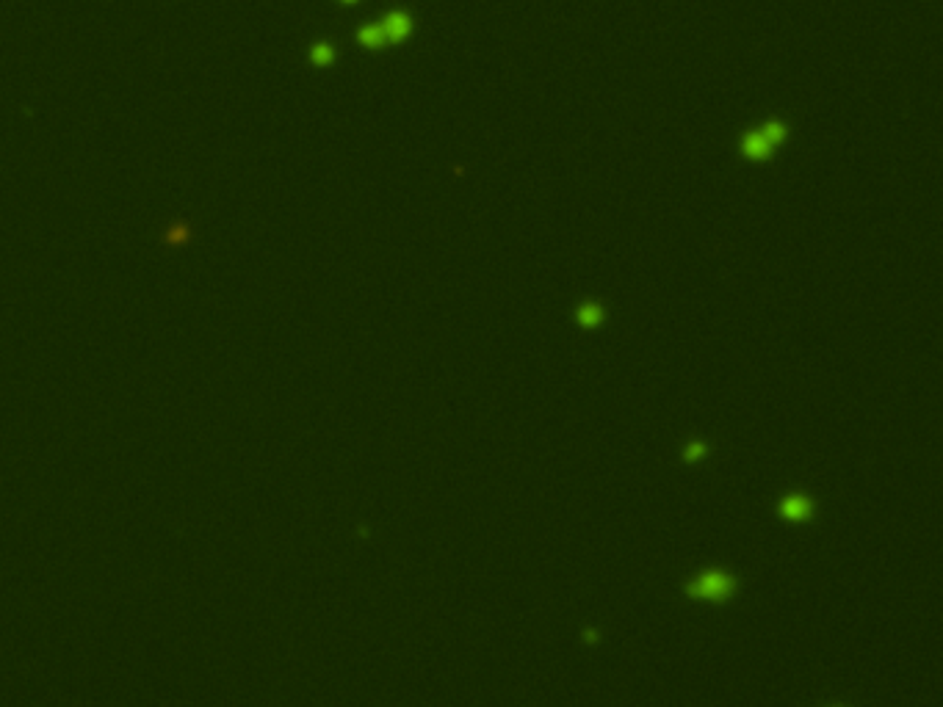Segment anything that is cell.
I'll use <instances>...</instances> for the list:
<instances>
[{
    "instance_id": "obj_1",
    "label": "cell",
    "mask_w": 943,
    "mask_h": 707,
    "mask_svg": "<svg viewBox=\"0 0 943 707\" xmlns=\"http://www.w3.org/2000/svg\"><path fill=\"white\" fill-rule=\"evenodd\" d=\"M733 589V583L725 577V575H703L689 592L694 597H711V599H719V597H728Z\"/></svg>"
},
{
    "instance_id": "obj_2",
    "label": "cell",
    "mask_w": 943,
    "mask_h": 707,
    "mask_svg": "<svg viewBox=\"0 0 943 707\" xmlns=\"http://www.w3.org/2000/svg\"><path fill=\"white\" fill-rule=\"evenodd\" d=\"M382 30H385V39H390V42H404V39L410 36V30H412V20H410V14H404V11H390V14L385 17Z\"/></svg>"
},
{
    "instance_id": "obj_3",
    "label": "cell",
    "mask_w": 943,
    "mask_h": 707,
    "mask_svg": "<svg viewBox=\"0 0 943 707\" xmlns=\"http://www.w3.org/2000/svg\"><path fill=\"white\" fill-rule=\"evenodd\" d=\"M742 152L750 161H767L772 158V144L761 136V130H750L742 139Z\"/></svg>"
},
{
    "instance_id": "obj_4",
    "label": "cell",
    "mask_w": 943,
    "mask_h": 707,
    "mask_svg": "<svg viewBox=\"0 0 943 707\" xmlns=\"http://www.w3.org/2000/svg\"><path fill=\"white\" fill-rule=\"evenodd\" d=\"M761 136H764V139H767L772 146H777V144L786 142V136H789V127H786L783 122H777V119H769V122L761 127Z\"/></svg>"
},
{
    "instance_id": "obj_5",
    "label": "cell",
    "mask_w": 943,
    "mask_h": 707,
    "mask_svg": "<svg viewBox=\"0 0 943 707\" xmlns=\"http://www.w3.org/2000/svg\"><path fill=\"white\" fill-rule=\"evenodd\" d=\"M357 39H360V45H366V47H371V50L382 47V45L388 42V39H385V30H382V25H366V28L357 33Z\"/></svg>"
},
{
    "instance_id": "obj_6",
    "label": "cell",
    "mask_w": 943,
    "mask_h": 707,
    "mask_svg": "<svg viewBox=\"0 0 943 707\" xmlns=\"http://www.w3.org/2000/svg\"><path fill=\"white\" fill-rule=\"evenodd\" d=\"M600 318H603V310H600L595 301H589V304H581V310H578V321H581V326H598Z\"/></svg>"
},
{
    "instance_id": "obj_7",
    "label": "cell",
    "mask_w": 943,
    "mask_h": 707,
    "mask_svg": "<svg viewBox=\"0 0 943 707\" xmlns=\"http://www.w3.org/2000/svg\"><path fill=\"white\" fill-rule=\"evenodd\" d=\"M786 514H789V517H805V514H808V503L800 500V498H794V500L786 503Z\"/></svg>"
},
{
    "instance_id": "obj_8",
    "label": "cell",
    "mask_w": 943,
    "mask_h": 707,
    "mask_svg": "<svg viewBox=\"0 0 943 707\" xmlns=\"http://www.w3.org/2000/svg\"><path fill=\"white\" fill-rule=\"evenodd\" d=\"M313 61L318 64V67L329 64V61H332V50H329L327 45H315V47H313Z\"/></svg>"
},
{
    "instance_id": "obj_9",
    "label": "cell",
    "mask_w": 943,
    "mask_h": 707,
    "mask_svg": "<svg viewBox=\"0 0 943 707\" xmlns=\"http://www.w3.org/2000/svg\"><path fill=\"white\" fill-rule=\"evenodd\" d=\"M343 3H357V0H343Z\"/></svg>"
}]
</instances>
